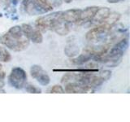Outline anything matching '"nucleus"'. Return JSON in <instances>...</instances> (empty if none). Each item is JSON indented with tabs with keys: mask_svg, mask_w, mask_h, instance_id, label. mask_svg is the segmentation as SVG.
I'll use <instances>...</instances> for the list:
<instances>
[{
	"mask_svg": "<svg viewBox=\"0 0 130 122\" xmlns=\"http://www.w3.org/2000/svg\"><path fill=\"white\" fill-rule=\"evenodd\" d=\"M25 86V90L28 93H31V94H40L42 93V89L40 88L35 86L34 85H31V84H28L24 85Z\"/></svg>",
	"mask_w": 130,
	"mask_h": 122,
	"instance_id": "dca6fc26",
	"label": "nucleus"
},
{
	"mask_svg": "<svg viewBox=\"0 0 130 122\" xmlns=\"http://www.w3.org/2000/svg\"><path fill=\"white\" fill-rule=\"evenodd\" d=\"M99 7L97 6H91V7H88L86 8H85L84 10H81L80 20L76 24L81 25V24L91 22L93 17H94L96 12L99 10Z\"/></svg>",
	"mask_w": 130,
	"mask_h": 122,
	"instance_id": "0eeeda50",
	"label": "nucleus"
},
{
	"mask_svg": "<svg viewBox=\"0 0 130 122\" xmlns=\"http://www.w3.org/2000/svg\"><path fill=\"white\" fill-rule=\"evenodd\" d=\"M99 68H55L53 69V72H99Z\"/></svg>",
	"mask_w": 130,
	"mask_h": 122,
	"instance_id": "ddd939ff",
	"label": "nucleus"
},
{
	"mask_svg": "<svg viewBox=\"0 0 130 122\" xmlns=\"http://www.w3.org/2000/svg\"><path fill=\"white\" fill-rule=\"evenodd\" d=\"M28 39H29V41H32L34 43H37V44L42 43L43 41V36L42 34V32L38 30V28H34V31L30 34Z\"/></svg>",
	"mask_w": 130,
	"mask_h": 122,
	"instance_id": "4468645a",
	"label": "nucleus"
},
{
	"mask_svg": "<svg viewBox=\"0 0 130 122\" xmlns=\"http://www.w3.org/2000/svg\"><path fill=\"white\" fill-rule=\"evenodd\" d=\"M8 81L12 87L17 89H21L26 84L27 73L23 68L15 67L11 69L10 75L8 77Z\"/></svg>",
	"mask_w": 130,
	"mask_h": 122,
	"instance_id": "f03ea898",
	"label": "nucleus"
},
{
	"mask_svg": "<svg viewBox=\"0 0 130 122\" xmlns=\"http://www.w3.org/2000/svg\"><path fill=\"white\" fill-rule=\"evenodd\" d=\"M65 88L64 91L66 93H72V94H77V93H89V92H93V89L87 86V85H83L80 82L76 81H72V82H67L65 83Z\"/></svg>",
	"mask_w": 130,
	"mask_h": 122,
	"instance_id": "423d86ee",
	"label": "nucleus"
},
{
	"mask_svg": "<svg viewBox=\"0 0 130 122\" xmlns=\"http://www.w3.org/2000/svg\"><path fill=\"white\" fill-rule=\"evenodd\" d=\"M0 43L13 51H22L29 46V39L24 34L21 27L15 25L0 37Z\"/></svg>",
	"mask_w": 130,
	"mask_h": 122,
	"instance_id": "f257e3e1",
	"label": "nucleus"
},
{
	"mask_svg": "<svg viewBox=\"0 0 130 122\" xmlns=\"http://www.w3.org/2000/svg\"><path fill=\"white\" fill-rule=\"evenodd\" d=\"M93 59V55H90L89 53L83 51L82 54L79 55L78 56H75L73 58H71L70 61L71 63L76 65H81L84 64L85 63L89 62V60H91Z\"/></svg>",
	"mask_w": 130,
	"mask_h": 122,
	"instance_id": "f8f14e48",
	"label": "nucleus"
},
{
	"mask_svg": "<svg viewBox=\"0 0 130 122\" xmlns=\"http://www.w3.org/2000/svg\"><path fill=\"white\" fill-rule=\"evenodd\" d=\"M111 27H110L108 24L105 23L97 24V26L89 29L87 32L86 35H85V39L89 42H97V41L100 40V38L104 34L111 30Z\"/></svg>",
	"mask_w": 130,
	"mask_h": 122,
	"instance_id": "20e7f679",
	"label": "nucleus"
},
{
	"mask_svg": "<svg viewBox=\"0 0 130 122\" xmlns=\"http://www.w3.org/2000/svg\"><path fill=\"white\" fill-rule=\"evenodd\" d=\"M0 70H2V65H1V64H0Z\"/></svg>",
	"mask_w": 130,
	"mask_h": 122,
	"instance_id": "aec40b11",
	"label": "nucleus"
},
{
	"mask_svg": "<svg viewBox=\"0 0 130 122\" xmlns=\"http://www.w3.org/2000/svg\"><path fill=\"white\" fill-rule=\"evenodd\" d=\"M71 40L68 39V42L64 48V54L69 58H73L79 54L80 48L79 46L76 44V40H73V38H71Z\"/></svg>",
	"mask_w": 130,
	"mask_h": 122,
	"instance_id": "9d476101",
	"label": "nucleus"
},
{
	"mask_svg": "<svg viewBox=\"0 0 130 122\" xmlns=\"http://www.w3.org/2000/svg\"><path fill=\"white\" fill-rule=\"evenodd\" d=\"M111 10L108 7H99L90 23H93V24H102L108 17L109 15L111 14Z\"/></svg>",
	"mask_w": 130,
	"mask_h": 122,
	"instance_id": "9b49d317",
	"label": "nucleus"
},
{
	"mask_svg": "<svg viewBox=\"0 0 130 122\" xmlns=\"http://www.w3.org/2000/svg\"><path fill=\"white\" fill-rule=\"evenodd\" d=\"M50 93H53V94H57V93H59V94H63L65 93L64 91V89L61 86L59 85H55L54 86H52L50 89Z\"/></svg>",
	"mask_w": 130,
	"mask_h": 122,
	"instance_id": "f3484780",
	"label": "nucleus"
},
{
	"mask_svg": "<svg viewBox=\"0 0 130 122\" xmlns=\"http://www.w3.org/2000/svg\"><path fill=\"white\" fill-rule=\"evenodd\" d=\"M109 3H123L124 0H107Z\"/></svg>",
	"mask_w": 130,
	"mask_h": 122,
	"instance_id": "6ab92c4d",
	"label": "nucleus"
},
{
	"mask_svg": "<svg viewBox=\"0 0 130 122\" xmlns=\"http://www.w3.org/2000/svg\"><path fill=\"white\" fill-rule=\"evenodd\" d=\"M99 75L103 77L104 81H107L111 78V72L109 70H102V71H99Z\"/></svg>",
	"mask_w": 130,
	"mask_h": 122,
	"instance_id": "a211bd4d",
	"label": "nucleus"
},
{
	"mask_svg": "<svg viewBox=\"0 0 130 122\" xmlns=\"http://www.w3.org/2000/svg\"><path fill=\"white\" fill-rule=\"evenodd\" d=\"M81 13V9H69L61 11V18L69 24H77Z\"/></svg>",
	"mask_w": 130,
	"mask_h": 122,
	"instance_id": "1a4fd4ad",
	"label": "nucleus"
},
{
	"mask_svg": "<svg viewBox=\"0 0 130 122\" xmlns=\"http://www.w3.org/2000/svg\"><path fill=\"white\" fill-rule=\"evenodd\" d=\"M11 59V55L7 49L0 46V62L7 63Z\"/></svg>",
	"mask_w": 130,
	"mask_h": 122,
	"instance_id": "2eb2a0df",
	"label": "nucleus"
},
{
	"mask_svg": "<svg viewBox=\"0 0 130 122\" xmlns=\"http://www.w3.org/2000/svg\"><path fill=\"white\" fill-rule=\"evenodd\" d=\"M69 24H70L64 21V20L61 18V16H60L59 18L56 19L54 24H53L51 30L55 32L57 34H59L60 36H66L69 34V32H70V25H69Z\"/></svg>",
	"mask_w": 130,
	"mask_h": 122,
	"instance_id": "6e6552de",
	"label": "nucleus"
},
{
	"mask_svg": "<svg viewBox=\"0 0 130 122\" xmlns=\"http://www.w3.org/2000/svg\"><path fill=\"white\" fill-rule=\"evenodd\" d=\"M60 13L61 11H57L43 16H40L35 21L36 28H38L42 33L47 30H51L53 24H54L56 19L59 17Z\"/></svg>",
	"mask_w": 130,
	"mask_h": 122,
	"instance_id": "7ed1b4c3",
	"label": "nucleus"
},
{
	"mask_svg": "<svg viewBox=\"0 0 130 122\" xmlns=\"http://www.w3.org/2000/svg\"><path fill=\"white\" fill-rule=\"evenodd\" d=\"M30 74L32 77L36 79L42 85H47L51 81L50 77L47 72L40 65H32L30 68Z\"/></svg>",
	"mask_w": 130,
	"mask_h": 122,
	"instance_id": "39448f33",
	"label": "nucleus"
}]
</instances>
